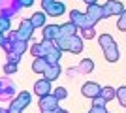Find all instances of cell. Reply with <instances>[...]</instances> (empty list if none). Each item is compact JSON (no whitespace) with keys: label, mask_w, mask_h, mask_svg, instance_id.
<instances>
[{"label":"cell","mask_w":126,"mask_h":113,"mask_svg":"<svg viewBox=\"0 0 126 113\" xmlns=\"http://www.w3.org/2000/svg\"><path fill=\"white\" fill-rule=\"evenodd\" d=\"M58 45V47L62 49V51H70V53H81L83 51V40L77 36V34H74V36H64V38H58L57 42H55Z\"/></svg>","instance_id":"1"},{"label":"cell","mask_w":126,"mask_h":113,"mask_svg":"<svg viewBox=\"0 0 126 113\" xmlns=\"http://www.w3.org/2000/svg\"><path fill=\"white\" fill-rule=\"evenodd\" d=\"M30 100H32L30 92H25V91H23L21 94H19V96H17L13 102H11V106L8 108V113H21L23 109H25L26 106L30 104Z\"/></svg>","instance_id":"2"},{"label":"cell","mask_w":126,"mask_h":113,"mask_svg":"<svg viewBox=\"0 0 126 113\" xmlns=\"http://www.w3.org/2000/svg\"><path fill=\"white\" fill-rule=\"evenodd\" d=\"M87 17H89V25L90 27H96L98 21L105 19L104 17V6H100L98 2H96V4H90L89 8H87Z\"/></svg>","instance_id":"3"},{"label":"cell","mask_w":126,"mask_h":113,"mask_svg":"<svg viewBox=\"0 0 126 113\" xmlns=\"http://www.w3.org/2000/svg\"><path fill=\"white\" fill-rule=\"evenodd\" d=\"M58 108V100L55 94H45V96H40V109H42V113L45 111H53V109Z\"/></svg>","instance_id":"4"},{"label":"cell","mask_w":126,"mask_h":113,"mask_svg":"<svg viewBox=\"0 0 126 113\" xmlns=\"http://www.w3.org/2000/svg\"><path fill=\"white\" fill-rule=\"evenodd\" d=\"M124 11V6L119 0H107L104 4V17H111V15H121Z\"/></svg>","instance_id":"5"},{"label":"cell","mask_w":126,"mask_h":113,"mask_svg":"<svg viewBox=\"0 0 126 113\" xmlns=\"http://www.w3.org/2000/svg\"><path fill=\"white\" fill-rule=\"evenodd\" d=\"M32 32H34V25H32L30 19H23L21 23H19V30H17V34H19V40H28V38L32 36Z\"/></svg>","instance_id":"6"},{"label":"cell","mask_w":126,"mask_h":113,"mask_svg":"<svg viewBox=\"0 0 126 113\" xmlns=\"http://www.w3.org/2000/svg\"><path fill=\"white\" fill-rule=\"evenodd\" d=\"M70 21L74 23L77 28L90 27V25H89V17H87V13H81L79 10H72V13H70Z\"/></svg>","instance_id":"7"},{"label":"cell","mask_w":126,"mask_h":113,"mask_svg":"<svg viewBox=\"0 0 126 113\" xmlns=\"http://www.w3.org/2000/svg\"><path fill=\"white\" fill-rule=\"evenodd\" d=\"M43 40H49V42H57L58 36H60V25H45L42 30Z\"/></svg>","instance_id":"8"},{"label":"cell","mask_w":126,"mask_h":113,"mask_svg":"<svg viewBox=\"0 0 126 113\" xmlns=\"http://www.w3.org/2000/svg\"><path fill=\"white\" fill-rule=\"evenodd\" d=\"M81 92H83V96H87V98H96L102 92V87L98 85V83H94V81H87L83 85V89H81Z\"/></svg>","instance_id":"9"},{"label":"cell","mask_w":126,"mask_h":113,"mask_svg":"<svg viewBox=\"0 0 126 113\" xmlns=\"http://www.w3.org/2000/svg\"><path fill=\"white\" fill-rule=\"evenodd\" d=\"M34 91H36V94L38 96H45V94H51V81L49 79H38L36 83H34Z\"/></svg>","instance_id":"10"},{"label":"cell","mask_w":126,"mask_h":113,"mask_svg":"<svg viewBox=\"0 0 126 113\" xmlns=\"http://www.w3.org/2000/svg\"><path fill=\"white\" fill-rule=\"evenodd\" d=\"M64 11H66V6H64L62 2L55 0V2L49 6L47 10H45V13H47V15H51V17H60V15H64Z\"/></svg>","instance_id":"11"},{"label":"cell","mask_w":126,"mask_h":113,"mask_svg":"<svg viewBox=\"0 0 126 113\" xmlns=\"http://www.w3.org/2000/svg\"><path fill=\"white\" fill-rule=\"evenodd\" d=\"M104 55H105L107 62H117L119 60V47H117V43H111V45L104 47Z\"/></svg>","instance_id":"12"},{"label":"cell","mask_w":126,"mask_h":113,"mask_svg":"<svg viewBox=\"0 0 126 113\" xmlns=\"http://www.w3.org/2000/svg\"><path fill=\"white\" fill-rule=\"evenodd\" d=\"M60 66L58 64H49L47 68H45V72H43V77H45V79H49V81H55L58 77V75H60Z\"/></svg>","instance_id":"13"},{"label":"cell","mask_w":126,"mask_h":113,"mask_svg":"<svg viewBox=\"0 0 126 113\" xmlns=\"http://www.w3.org/2000/svg\"><path fill=\"white\" fill-rule=\"evenodd\" d=\"M60 55H62V49H60L57 43H55V45H53V49L49 51L47 55H45V59H47L49 64H58V60H60Z\"/></svg>","instance_id":"14"},{"label":"cell","mask_w":126,"mask_h":113,"mask_svg":"<svg viewBox=\"0 0 126 113\" xmlns=\"http://www.w3.org/2000/svg\"><path fill=\"white\" fill-rule=\"evenodd\" d=\"M77 30L79 28L75 27L72 21H68V23H64V25H60V36L58 38H64V36H74V34H77Z\"/></svg>","instance_id":"15"},{"label":"cell","mask_w":126,"mask_h":113,"mask_svg":"<svg viewBox=\"0 0 126 113\" xmlns=\"http://www.w3.org/2000/svg\"><path fill=\"white\" fill-rule=\"evenodd\" d=\"M47 66H49V62H47L45 57H36V60L32 62V70L36 72V74H43Z\"/></svg>","instance_id":"16"},{"label":"cell","mask_w":126,"mask_h":113,"mask_svg":"<svg viewBox=\"0 0 126 113\" xmlns=\"http://www.w3.org/2000/svg\"><path fill=\"white\" fill-rule=\"evenodd\" d=\"M45 17H47V13H45V11H36V13L30 17V21H32V25H34V28L45 27Z\"/></svg>","instance_id":"17"},{"label":"cell","mask_w":126,"mask_h":113,"mask_svg":"<svg viewBox=\"0 0 126 113\" xmlns=\"http://www.w3.org/2000/svg\"><path fill=\"white\" fill-rule=\"evenodd\" d=\"M77 70L81 72V74H90V72L94 70V62H92V59H85L79 62L77 66Z\"/></svg>","instance_id":"18"},{"label":"cell","mask_w":126,"mask_h":113,"mask_svg":"<svg viewBox=\"0 0 126 113\" xmlns=\"http://www.w3.org/2000/svg\"><path fill=\"white\" fill-rule=\"evenodd\" d=\"M100 96L104 98L105 102H111L113 98H117V89H113V87H102Z\"/></svg>","instance_id":"19"},{"label":"cell","mask_w":126,"mask_h":113,"mask_svg":"<svg viewBox=\"0 0 126 113\" xmlns=\"http://www.w3.org/2000/svg\"><path fill=\"white\" fill-rule=\"evenodd\" d=\"M79 30H81V38H85V40H92L96 36V27H85Z\"/></svg>","instance_id":"20"},{"label":"cell","mask_w":126,"mask_h":113,"mask_svg":"<svg viewBox=\"0 0 126 113\" xmlns=\"http://www.w3.org/2000/svg\"><path fill=\"white\" fill-rule=\"evenodd\" d=\"M98 43H100L102 49H104V47H107V45H111V43H115V40H113L109 34H100V36H98Z\"/></svg>","instance_id":"21"},{"label":"cell","mask_w":126,"mask_h":113,"mask_svg":"<svg viewBox=\"0 0 126 113\" xmlns=\"http://www.w3.org/2000/svg\"><path fill=\"white\" fill-rule=\"evenodd\" d=\"M117 98H119L121 106H124V108H126V87H121V89H117Z\"/></svg>","instance_id":"22"},{"label":"cell","mask_w":126,"mask_h":113,"mask_svg":"<svg viewBox=\"0 0 126 113\" xmlns=\"http://www.w3.org/2000/svg\"><path fill=\"white\" fill-rule=\"evenodd\" d=\"M117 27H119V30H122V32H126V10L121 13V17H119V21H117Z\"/></svg>","instance_id":"23"},{"label":"cell","mask_w":126,"mask_h":113,"mask_svg":"<svg viewBox=\"0 0 126 113\" xmlns=\"http://www.w3.org/2000/svg\"><path fill=\"white\" fill-rule=\"evenodd\" d=\"M53 94L57 96V100H64V98L68 96V91H66L64 87H58V89H55V91H53Z\"/></svg>","instance_id":"24"},{"label":"cell","mask_w":126,"mask_h":113,"mask_svg":"<svg viewBox=\"0 0 126 113\" xmlns=\"http://www.w3.org/2000/svg\"><path fill=\"white\" fill-rule=\"evenodd\" d=\"M8 30H10V19H8V17H0V32L4 34V32H8Z\"/></svg>","instance_id":"25"},{"label":"cell","mask_w":126,"mask_h":113,"mask_svg":"<svg viewBox=\"0 0 126 113\" xmlns=\"http://www.w3.org/2000/svg\"><path fill=\"white\" fill-rule=\"evenodd\" d=\"M4 72H6L8 75L15 74V72H17V64H15V62H10V60H8V62L4 64Z\"/></svg>","instance_id":"26"},{"label":"cell","mask_w":126,"mask_h":113,"mask_svg":"<svg viewBox=\"0 0 126 113\" xmlns=\"http://www.w3.org/2000/svg\"><path fill=\"white\" fill-rule=\"evenodd\" d=\"M105 104H107V102H105V100L100 96V94H98L96 98H92V106H105Z\"/></svg>","instance_id":"27"},{"label":"cell","mask_w":126,"mask_h":113,"mask_svg":"<svg viewBox=\"0 0 126 113\" xmlns=\"http://www.w3.org/2000/svg\"><path fill=\"white\" fill-rule=\"evenodd\" d=\"M89 113H107V111H105V106H92Z\"/></svg>","instance_id":"28"},{"label":"cell","mask_w":126,"mask_h":113,"mask_svg":"<svg viewBox=\"0 0 126 113\" xmlns=\"http://www.w3.org/2000/svg\"><path fill=\"white\" fill-rule=\"evenodd\" d=\"M53 2H55V0H42V8H43V11L47 10V8L53 4Z\"/></svg>","instance_id":"29"},{"label":"cell","mask_w":126,"mask_h":113,"mask_svg":"<svg viewBox=\"0 0 126 113\" xmlns=\"http://www.w3.org/2000/svg\"><path fill=\"white\" fill-rule=\"evenodd\" d=\"M6 42H8V38H6L4 34L0 32V45H2V47H4V43H6Z\"/></svg>","instance_id":"30"},{"label":"cell","mask_w":126,"mask_h":113,"mask_svg":"<svg viewBox=\"0 0 126 113\" xmlns=\"http://www.w3.org/2000/svg\"><path fill=\"white\" fill-rule=\"evenodd\" d=\"M83 2H85V4H87V6H90V4H96L98 0H83Z\"/></svg>","instance_id":"31"},{"label":"cell","mask_w":126,"mask_h":113,"mask_svg":"<svg viewBox=\"0 0 126 113\" xmlns=\"http://www.w3.org/2000/svg\"><path fill=\"white\" fill-rule=\"evenodd\" d=\"M0 113H8V109H2V108H0Z\"/></svg>","instance_id":"32"}]
</instances>
